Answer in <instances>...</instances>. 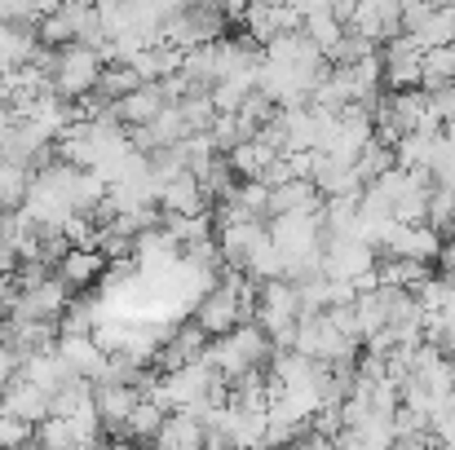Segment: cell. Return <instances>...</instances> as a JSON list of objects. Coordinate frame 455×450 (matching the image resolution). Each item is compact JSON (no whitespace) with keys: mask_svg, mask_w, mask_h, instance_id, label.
Returning a JSON list of instances; mask_svg holds the SVG:
<instances>
[{"mask_svg":"<svg viewBox=\"0 0 455 450\" xmlns=\"http://www.w3.org/2000/svg\"><path fill=\"white\" fill-rule=\"evenodd\" d=\"M270 353H275L270 336H266L257 322H248V327H239V331L212 340L208 353H204V362L230 384V380H239V375H248V371H261V362H266Z\"/></svg>","mask_w":455,"mask_h":450,"instance_id":"6da1fadb","label":"cell"},{"mask_svg":"<svg viewBox=\"0 0 455 450\" xmlns=\"http://www.w3.org/2000/svg\"><path fill=\"white\" fill-rule=\"evenodd\" d=\"M257 327L270 336V344L279 353H288L297 344V327H301V288L292 279L279 283H261L257 292Z\"/></svg>","mask_w":455,"mask_h":450,"instance_id":"7a4b0ae2","label":"cell"},{"mask_svg":"<svg viewBox=\"0 0 455 450\" xmlns=\"http://www.w3.org/2000/svg\"><path fill=\"white\" fill-rule=\"evenodd\" d=\"M102 71H107V62H102V53L98 49H84V44H67V49H58L53 53V93L62 98V102H80V98H93L98 93V84H102Z\"/></svg>","mask_w":455,"mask_h":450,"instance_id":"3957f363","label":"cell"},{"mask_svg":"<svg viewBox=\"0 0 455 450\" xmlns=\"http://www.w3.org/2000/svg\"><path fill=\"white\" fill-rule=\"evenodd\" d=\"M292 353H301V358L318 362V367H354L358 344L336 327V318H331V313H314V318H301Z\"/></svg>","mask_w":455,"mask_h":450,"instance_id":"277c9868","label":"cell"},{"mask_svg":"<svg viewBox=\"0 0 455 450\" xmlns=\"http://www.w3.org/2000/svg\"><path fill=\"white\" fill-rule=\"evenodd\" d=\"M380 252H371L363 239H327L323 243V279L331 283H363L367 274H376Z\"/></svg>","mask_w":455,"mask_h":450,"instance_id":"5b68a950","label":"cell"},{"mask_svg":"<svg viewBox=\"0 0 455 450\" xmlns=\"http://www.w3.org/2000/svg\"><path fill=\"white\" fill-rule=\"evenodd\" d=\"M243 22H248V36H252L257 49L275 44L279 36H297V31H305L301 4H252V9L243 13Z\"/></svg>","mask_w":455,"mask_h":450,"instance_id":"8992f818","label":"cell"},{"mask_svg":"<svg viewBox=\"0 0 455 450\" xmlns=\"http://www.w3.org/2000/svg\"><path fill=\"white\" fill-rule=\"evenodd\" d=\"M420 62H425V49L403 31V36H394L389 44H385V58H380V67H385V84L394 89V93H411V89H420Z\"/></svg>","mask_w":455,"mask_h":450,"instance_id":"52a82bcc","label":"cell"},{"mask_svg":"<svg viewBox=\"0 0 455 450\" xmlns=\"http://www.w3.org/2000/svg\"><path fill=\"white\" fill-rule=\"evenodd\" d=\"M380 257L411 261V265H434V261H443V234L429 230V225H394Z\"/></svg>","mask_w":455,"mask_h":450,"instance_id":"ba28073f","label":"cell"},{"mask_svg":"<svg viewBox=\"0 0 455 450\" xmlns=\"http://www.w3.org/2000/svg\"><path fill=\"white\" fill-rule=\"evenodd\" d=\"M0 407H4L13 420H22V424H44V420L53 415V393H49V389H40L36 380H27V375L18 371V375L4 384Z\"/></svg>","mask_w":455,"mask_h":450,"instance_id":"9c48e42d","label":"cell"},{"mask_svg":"<svg viewBox=\"0 0 455 450\" xmlns=\"http://www.w3.org/2000/svg\"><path fill=\"white\" fill-rule=\"evenodd\" d=\"M40 27L31 22H0V80L22 71V67H36L40 58Z\"/></svg>","mask_w":455,"mask_h":450,"instance_id":"30bf717a","label":"cell"},{"mask_svg":"<svg viewBox=\"0 0 455 450\" xmlns=\"http://www.w3.org/2000/svg\"><path fill=\"white\" fill-rule=\"evenodd\" d=\"M58 358L71 367V375H80L89 384H98L107 375V367H111V358L98 349L93 336H58Z\"/></svg>","mask_w":455,"mask_h":450,"instance_id":"8fae6325","label":"cell"},{"mask_svg":"<svg viewBox=\"0 0 455 450\" xmlns=\"http://www.w3.org/2000/svg\"><path fill=\"white\" fill-rule=\"evenodd\" d=\"M93 402H98V420L111 433L129 429V415L142 407V389L133 384H93Z\"/></svg>","mask_w":455,"mask_h":450,"instance_id":"7c38bea8","label":"cell"},{"mask_svg":"<svg viewBox=\"0 0 455 450\" xmlns=\"http://www.w3.org/2000/svg\"><path fill=\"white\" fill-rule=\"evenodd\" d=\"M159 208H164L168 217H208V212H204V208H208V194H204V186H199L195 172H181V177L164 181Z\"/></svg>","mask_w":455,"mask_h":450,"instance_id":"4fadbf2b","label":"cell"},{"mask_svg":"<svg viewBox=\"0 0 455 450\" xmlns=\"http://www.w3.org/2000/svg\"><path fill=\"white\" fill-rule=\"evenodd\" d=\"M102 274H107V257L93 252V248H67L62 261H58V283L67 292L71 288H93Z\"/></svg>","mask_w":455,"mask_h":450,"instance_id":"5bb4252c","label":"cell"},{"mask_svg":"<svg viewBox=\"0 0 455 450\" xmlns=\"http://www.w3.org/2000/svg\"><path fill=\"white\" fill-rule=\"evenodd\" d=\"M323 194L314 181H288L270 190V217H301V212H323Z\"/></svg>","mask_w":455,"mask_h":450,"instance_id":"9a60e30c","label":"cell"},{"mask_svg":"<svg viewBox=\"0 0 455 450\" xmlns=\"http://www.w3.org/2000/svg\"><path fill=\"white\" fill-rule=\"evenodd\" d=\"M283 154L270 146V142H261V138H252V142H239V146L226 154V163H230V172H239L243 181H261L275 163H279Z\"/></svg>","mask_w":455,"mask_h":450,"instance_id":"2e32d148","label":"cell"},{"mask_svg":"<svg viewBox=\"0 0 455 450\" xmlns=\"http://www.w3.org/2000/svg\"><path fill=\"white\" fill-rule=\"evenodd\" d=\"M151 450H208V433H204V420L195 415H168L159 438L151 442Z\"/></svg>","mask_w":455,"mask_h":450,"instance_id":"e0dca14e","label":"cell"},{"mask_svg":"<svg viewBox=\"0 0 455 450\" xmlns=\"http://www.w3.org/2000/svg\"><path fill=\"white\" fill-rule=\"evenodd\" d=\"M420 89L425 93H451L455 89V44L425 53V62H420Z\"/></svg>","mask_w":455,"mask_h":450,"instance_id":"ac0fdd59","label":"cell"},{"mask_svg":"<svg viewBox=\"0 0 455 450\" xmlns=\"http://www.w3.org/2000/svg\"><path fill=\"white\" fill-rule=\"evenodd\" d=\"M27 190H31V177H27V168H18V163H4V159H0V212H9V208H22Z\"/></svg>","mask_w":455,"mask_h":450,"instance_id":"d6986e66","label":"cell"},{"mask_svg":"<svg viewBox=\"0 0 455 450\" xmlns=\"http://www.w3.org/2000/svg\"><path fill=\"white\" fill-rule=\"evenodd\" d=\"M164 420H168V411H164L159 402H151V398H142V407L129 415V429H124V433H133L138 442H155L159 429H164Z\"/></svg>","mask_w":455,"mask_h":450,"instance_id":"ffe728a7","label":"cell"},{"mask_svg":"<svg viewBox=\"0 0 455 450\" xmlns=\"http://www.w3.org/2000/svg\"><path fill=\"white\" fill-rule=\"evenodd\" d=\"M27 446H31V424H22L9 411H0V450H27Z\"/></svg>","mask_w":455,"mask_h":450,"instance_id":"44dd1931","label":"cell"},{"mask_svg":"<svg viewBox=\"0 0 455 450\" xmlns=\"http://www.w3.org/2000/svg\"><path fill=\"white\" fill-rule=\"evenodd\" d=\"M18 270H22V252L0 243V279H18Z\"/></svg>","mask_w":455,"mask_h":450,"instance_id":"7402d4cb","label":"cell"},{"mask_svg":"<svg viewBox=\"0 0 455 450\" xmlns=\"http://www.w3.org/2000/svg\"><path fill=\"white\" fill-rule=\"evenodd\" d=\"M13 129H18V115H13V107H4V102H0V146L13 138Z\"/></svg>","mask_w":455,"mask_h":450,"instance_id":"603a6c76","label":"cell"},{"mask_svg":"<svg viewBox=\"0 0 455 450\" xmlns=\"http://www.w3.org/2000/svg\"><path fill=\"white\" fill-rule=\"evenodd\" d=\"M89 450H133V446H124V442H98V446H89Z\"/></svg>","mask_w":455,"mask_h":450,"instance_id":"cb8c5ba5","label":"cell"},{"mask_svg":"<svg viewBox=\"0 0 455 450\" xmlns=\"http://www.w3.org/2000/svg\"><path fill=\"white\" fill-rule=\"evenodd\" d=\"M36 450H44V446H36Z\"/></svg>","mask_w":455,"mask_h":450,"instance_id":"d4e9b609","label":"cell"}]
</instances>
